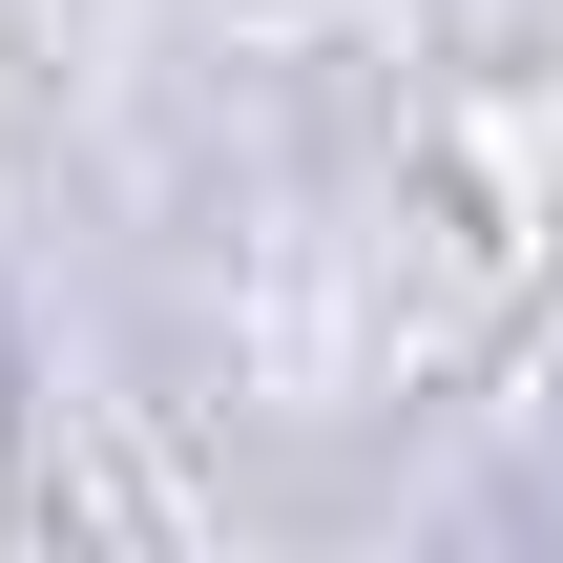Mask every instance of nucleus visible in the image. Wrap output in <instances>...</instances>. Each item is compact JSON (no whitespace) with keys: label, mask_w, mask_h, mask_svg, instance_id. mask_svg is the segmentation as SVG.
Segmentation results:
<instances>
[{"label":"nucleus","mask_w":563,"mask_h":563,"mask_svg":"<svg viewBox=\"0 0 563 563\" xmlns=\"http://www.w3.org/2000/svg\"><path fill=\"white\" fill-rule=\"evenodd\" d=\"M0 418H21V355H0Z\"/></svg>","instance_id":"f257e3e1"}]
</instances>
